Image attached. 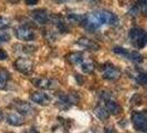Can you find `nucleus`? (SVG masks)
Here are the masks:
<instances>
[{"mask_svg":"<svg viewBox=\"0 0 147 133\" xmlns=\"http://www.w3.org/2000/svg\"><path fill=\"white\" fill-rule=\"evenodd\" d=\"M138 77L136 78V81L140 83L142 86H145L146 84V74L144 73V72H140V73L137 74Z\"/></svg>","mask_w":147,"mask_h":133,"instance_id":"25","label":"nucleus"},{"mask_svg":"<svg viewBox=\"0 0 147 133\" xmlns=\"http://www.w3.org/2000/svg\"><path fill=\"white\" fill-rule=\"evenodd\" d=\"M29 133H39V132H38L37 129H34V128H33V129H31V130H30Z\"/></svg>","mask_w":147,"mask_h":133,"instance_id":"32","label":"nucleus"},{"mask_svg":"<svg viewBox=\"0 0 147 133\" xmlns=\"http://www.w3.org/2000/svg\"><path fill=\"white\" fill-rule=\"evenodd\" d=\"M113 52L121 56V57H124L126 59L131 60V61H134V62L140 63L143 61V56L137 51H129V50H127L125 48H122V47H115L113 49Z\"/></svg>","mask_w":147,"mask_h":133,"instance_id":"4","label":"nucleus"},{"mask_svg":"<svg viewBox=\"0 0 147 133\" xmlns=\"http://www.w3.org/2000/svg\"><path fill=\"white\" fill-rule=\"evenodd\" d=\"M79 98L75 94H66V93H60L58 96V102H59L60 107L62 108H69L72 104L78 103Z\"/></svg>","mask_w":147,"mask_h":133,"instance_id":"10","label":"nucleus"},{"mask_svg":"<svg viewBox=\"0 0 147 133\" xmlns=\"http://www.w3.org/2000/svg\"><path fill=\"white\" fill-rule=\"evenodd\" d=\"M7 122L10 126H20L24 123V120L19 113H9L7 117Z\"/></svg>","mask_w":147,"mask_h":133,"instance_id":"15","label":"nucleus"},{"mask_svg":"<svg viewBox=\"0 0 147 133\" xmlns=\"http://www.w3.org/2000/svg\"><path fill=\"white\" fill-rule=\"evenodd\" d=\"M31 18L40 24H45L50 21V14L44 9H36L30 12Z\"/></svg>","mask_w":147,"mask_h":133,"instance_id":"8","label":"nucleus"},{"mask_svg":"<svg viewBox=\"0 0 147 133\" xmlns=\"http://www.w3.org/2000/svg\"><path fill=\"white\" fill-rule=\"evenodd\" d=\"M118 18L115 14L109 10H96L93 12H90L86 16H84L82 26L90 32H94L100 27L104 24H110V26H117Z\"/></svg>","mask_w":147,"mask_h":133,"instance_id":"1","label":"nucleus"},{"mask_svg":"<svg viewBox=\"0 0 147 133\" xmlns=\"http://www.w3.org/2000/svg\"><path fill=\"white\" fill-rule=\"evenodd\" d=\"M32 82L37 88L44 89V90L53 89L57 87V81L49 79V78H38V79H34Z\"/></svg>","mask_w":147,"mask_h":133,"instance_id":"13","label":"nucleus"},{"mask_svg":"<svg viewBox=\"0 0 147 133\" xmlns=\"http://www.w3.org/2000/svg\"><path fill=\"white\" fill-rule=\"evenodd\" d=\"M30 99L32 102L39 104V105H43V107L49 105L52 102L51 96L47 93H43V92H33L30 96Z\"/></svg>","mask_w":147,"mask_h":133,"instance_id":"9","label":"nucleus"},{"mask_svg":"<svg viewBox=\"0 0 147 133\" xmlns=\"http://www.w3.org/2000/svg\"><path fill=\"white\" fill-rule=\"evenodd\" d=\"M88 133H98L97 131H94V130H91V131H88Z\"/></svg>","mask_w":147,"mask_h":133,"instance_id":"34","label":"nucleus"},{"mask_svg":"<svg viewBox=\"0 0 147 133\" xmlns=\"http://www.w3.org/2000/svg\"><path fill=\"white\" fill-rule=\"evenodd\" d=\"M67 1H71V0H55V2H59V3H63V2H67Z\"/></svg>","mask_w":147,"mask_h":133,"instance_id":"31","label":"nucleus"},{"mask_svg":"<svg viewBox=\"0 0 147 133\" xmlns=\"http://www.w3.org/2000/svg\"><path fill=\"white\" fill-rule=\"evenodd\" d=\"M15 35L19 40H22V41H31L36 37L33 30L31 29L30 27H28V26H19V27H17L15 29Z\"/></svg>","mask_w":147,"mask_h":133,"instance_id":"7","label":"nucleus"},{"mask_svg":"<svg viewBox=\"0 0 147 133\" xmlns=\"http://www.w3.org/2000/svg\"><path fill=\"white\" fill-rule=\"evenodd\" d=\"M13 50L16 52L19 53H32L33 51H36V47L34 45H23V44H15L13 45Z\"/></svg>","mask_w":147,"mask_h":133,"instance_id":"19","label":"nucleus"},{"mask_svg":"<svg viewBox=\"0 0 147 133\" xmlns=\"http://www.w3.org/2000/svg\"><path fill=\"white\" fill-rule=\"evenodd\" d=\"M82 66V71L84 72V73H92L94 70H95V64H94V62L92 61V60H83V62L81 63Z\"/></svg>","mask_w":147,"mask_h":133,"instance_id":"20","label":"nucleus"},{"mask_svg":"<svg viewBox=\"0 0 147 133\" xmlns=\"http://www.w3.org/2000/svg\"><path fill=\"white\" fill-rule=\"evenodd\" d=\"M16 70H18L22 74H31L33 71V63L32 61L27 58H18L13 63Z\"/></svg>","mask_w":147,"mask_h":133,"instance_id":"6","label":"nucleus"},{"mask_svg":"<svg viewBox=\"0 0 147 133\" xmlns=\"http://www.w3.org/2000/svg\"><path fill=\"white\" fill-rule=\"evenodd\" d=\"M51 22L52 24L57 28V30L61 32V33H66L69 32V28L66 26L65 21L63 20V18L59 15H50V21L49 23Z\"/></svg>","mask_w":147,"mask_h":133,"instance_id":"12","label":"nucleus"},{"mask_svg":"<svg viewBox=\"0 0 147 133\" xmlns=\"http://www.w3.org/2000/svg\"><path fill=\"white\" fill-rule=\"evenodd\" d=\"M9 80H10V73L7 70H0V90L6 87Z\"/></svg>","mask_w":147,"mask_h":133,"instance_id":"22","label":"nucleus"},{"mask_svg":"<svg viewBox=\"0 0 147 133\" xmlns=\"http://www.w3.org/2000/svg\"><path fill=\"white\" fill-rule=\"evenodd\" d=\"M7 59H8L7 52L5 51V50H2V49H0V61H2V60H7Z\"/></svg>","mask_w":147,"mask_h":133,"instance_id":"27","label":"nucleus"},{"mask_svg":"<svg viewBox=\"0 0 147 133\" xmlns=\"http://www.w3.org/2000/svg\"><path fill=\"white\" fill-rule=\"evenodd\" d=\"M105 133H117V132H116V130L113 126H109V128L105 129Z\"/></svg>","mask_w":147,"mask_h":133,"instance_id":"29","label":"nucleus"},{"mask_svg":"<svg viewBox=\"0 0 147 133\" xmlns=\"http://www.w3.org/2000/svg\"><path fill=\"white\" fill-rule=\"evenodd\" d=\"M128 37L132 44L137 49H143L147 42V36L145 30L142 28H133L129 30Z\"/></svg>","mask_w":147,"mask_h":133,"instance_id":"2","label":"nucleus"},{"mask_svg":"<svg viewBox=\"0 0 147 133\" xmlns=\"http://www.w3.org/2000/svg\"><path fill=\"white\" fill-rule=\"evenodd\" d=\"M10 26H11L10 19L0 16V30H6V29H8Z\"/></svg>","mask_w":147,"mask_h":133,"instance_id":"23","label":"nucleus"},{"mask_svg":"<svg viewBox=\"0 0 147 133\" xmlns=\"http://www.w3.org/2000/svg\"><path fill=\"white\" fill-rule=\"evenodd\" d=\"M39 2V0H26V5L27 6H34Z\"/></svg>","mask_w":147,"mask_h":133,"instance_id":"28","label":"nucleus"},{"mask_svg":"<svg viewBox=\"0 0 147 133\" xmlns=\"http://www.w3.org/2000/svg\"><path fill=\"white\" fill-rule=\"evenodd\" d=\"M94 113H95V115L100 119L101 121H106L107 119L110 118V113H109V111L106 110L105 107L101 105V104L96 105L95 108H94Z\"/></svg>","mask_w":147,"mask_h":133,"instance_id":"18","label":"nucleus"},{"mask_svg":"<svg viewBox=\"0 0 147 133\" xmlns=\"http://www.w3.org/2000/svg\"><path fill=\"white\" fill-rule=\"evenodd\" d=\"M78 44L83 47V48H85V49H88V50H98L100 49L98 44L94 42V41L88 39V38H80L78 40Z\"/></svg>","mask_w":147,"mask_h":133,"instance_id":"17","label":"nucleus"},{"mask_svg":"<svg viewBox=\"0 0 147 133\" xmlns=\"http://www.w3.org/2000/svg\"><path fill=\"white\" fill-rule=\"evenodd\" d=\"M137 6L138 9L142 11V14L144 16H146L147 12V0H137Z\"/></svg>","mask_w":147,"mask_h":133,"instance_id":"24","label":"nucleus"},{"mask_svg":"<svg viewBox=\"0 0 147 133\" xmlns=\"http://www.w3.org/2000/svg\"><path fill=\"white\" fill-rule=\"evenodd\" d=\"M102 77L106 80L114 81L121 77V70L112 63H106L102 68Z\"/></svg>","mask_w":147,"mask_h":133,"instance_id":"5","label":"nucleus"},{"mask_svg":"<svg viewBox=\"0 0 147 133\" xmlns=\"http://www.w3.org/2000/svg\"><path fill=\"white\" fill-rule=\"evenodd\" d=\"M13 107L17 112L22 115H30L34 112V108L29 102H26V101H16L13 102Z\"/></svg>","mask_w":147,"mask_h":133,"instance_id":"11","label":"nucleus"},{"mask_svg":"<svg viewBox=\"0 0 147 133\" xmlns=\"http://www.w3.org/2000/svg\"><path fill=\"white\" fill-rule=\"evenodd\" d=\"M2 117H3V114H2V111L0 110V120L2 119Z\"/></svg>","mask_w":147,"mask_h":133,"instance_id":"35","label":"nucleus"},{"mask_svg":"<svg viewBox=\"0 0 147 133\" xmlns=\"http://www.w3.org/2000/svg\"><path fill=\"white\" fill-rule=\"evenodd\" d=\"M83 15H79V14H69L66 15V21H69L70 23H80L81 24L83 21Z\"/></svg>","mask_w":147,"mask_h":133,"instance_id":"21","label":"nucleus"},{"mask_svg":"<svg viewBox=\"0 0 147 133\" xmlns=\"http://www.w3.org/2000/svg\"><path fill=\"white\" fill-rule=\"evenodd\" d=\"M10 40V36L3 32V33H0V43H5V42H8Z\"/></svg>","mask_w":147,"mask_h":133,"instance_id":"26","label":"nucleus"},{"mask_svg":"<svg viewBox=\"0 0 147 133\" xmlns=\"http://www.w3.org/2000/svg\"><path fill=\"white\" fill-rule=\"evenodd\" d=\"M9 2H11V3H18L20 0H8Z\"/></svg>","mask_w":147,"mask_h":133,"instance_id":"33","label":"nucleus"},{"mask_svg":"<svg viewBox=\"0 0 147 133\" xmlns=\"http://www.w3.org/2000/svg\"><path fill=\"white\" fill-rule=\"evenodd\" d=\"M65 58L67 60V62H70L71 64L76 66V64H81L82 62H83L84 56H83L82 52H71V53H69L66 56Z\"/></svg>","mask_w":147,"mask_h":133,"instance_id":"16","label":"nucleus"},{"mask_svg":"<svg viewBox=\"0 0 147 133\" xmlns=\"http://www.w3.org/2000/svg\"><path fill=\"white\" fill-rule=\"evenodd\" d=\"M133 124L140 132L147 131V114L145 111H136L132 114Z\"/></svg>","mask_w":147,"mask_h":133,"instance_id":"3","label":"nucleus"},{"mask_svg":"<svg viewBox=\"0 0 147 133\" xmlns=\"http://www.w3.org/2000/svg\"><path fill=\"white\" fill-rule=\"evenodd\" d=\"M86 2H88L90 5H97L101 2V0H85Z\"/></svg>","mask_w":147,"mask_h":133,"instance_id":"30","label":"nucleus"},{"mask_svg":"<svg viewBox=\"0 0 147 133\" xmlns=\"http://www.w3.org/2000/svg\"><path fill=\"white\" fill-rule=\"evenodd\" d=\"M105 108L109 111V113L113 114V115H116L118 113H121V111H122V107L115 100H113L112 96L105 99Z\"/></svg>","mask_w":147,"mask_h":133,"instance_id":"14","label":"nucleus"}]
</instances>
